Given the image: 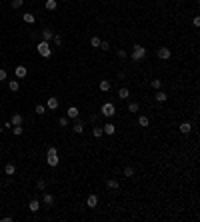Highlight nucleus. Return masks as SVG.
<instances>
[{"mask_svg": "<svg viewBox=\"0 0 200 222\" xmlns=\"http://www.w3.org/2000/svg\"><path fill=\"white\" fill-rule=\"evenodd\" d=\"M46 162H48V166H58V162H60V158H58V150L54 148V146H50L48 148V152H46Z\"/></svg>", "mask_w": 200, "mask_h": 222, "instance_id": "nucleus-1", "label": "nucleus"}, {"mask_svg": "<svg viewBox=\"0 0 200 222\" xmlns=\"http://www.w3.org/2000/svg\"><path fill=\"white\" fill-rule=\"evenodd\" d=\"M132 60L134 62H140V60H144V56H146V48L144 46H140V44H134L132 46Z\"/></svg>", "mask_w": 200, "mask_h": 222, "instance_id": "nucleus-2", "label": "nucleus"}, {"mask_svg": "<svg viewBox=\"0 0 200 222\" xmlns=\"http://www.w3.org/2000/svg\"><path fill=\"white\" fill-rule=\"evenodd\" d=\"M100 114L106 116V118H112V116L116 114V106L112 104V102H104V104L100 106Z\"/></svg>", "mask_w": 200, "mask_h": 222, "instance_id": "nucleus-3", "label": "nucleus"}, {"mask_svg": "<svg viewBox=\"0 0 200 222\" xmlns=\"http://www.w3.org/2000/svg\"><path fill=\"white\" fill-rule=\"evenodd\" d=\"M36 50H38V54L42 58H50L52 56V48H50V44H48V42H38V46H36Z\"/></svg>", "mask_w": 200, "mask_h": 222, "instance_id": "nucleus-4", "label": "nucleus"}, {"mask_svg": "<svg viewBox=\"0 0 200 222\" xmlns=\"http://www.w3.org/2000/svg\"><path fill=\"white\" fill-rule=\"evenodd\" d=\"M156 54H158L160 60H168V58L172 56V50H170V48H166V46H162V48H158V52H156Z\"/></svg>", "mask_w": 200, "mask_h": 222, "instance_id": "nucleus-5", "label": "nucleus"}, {"mask_svg": "<svg viewBox=\"0 0 200 222\" xmlns=\"http://www.w3.org/2000/svg\"><path fill=\"white\" fill-rule=\"evenodd\" d=\"M86 206H88V208H96V206H98V196H96V194H90V196L86 198Z\"/></svg>", "mask_w": 200, "mask_h": 222, "instance_id": "nucleus-6", "label": "nucleus"}, {"mask_svg": "<svg viewBox=\"0 0 200 222\" xmlns=\"http://www.w3.org/2000/svg\"><path fill=\"white\" fill-rule=\"evenodd\" d=\"M28 210H30V212H38V210H40V200L38 198H32L28 202Z\"/></svg>", "mask_w": 200, "mask_h": 222, "instance_id": "nucleus-7", "label": "nucleus"}, {"mask_svg": "<svg viewBox=\"0 0 200 222\" xmlns=\"http://www.w3.org/2000/svg\"><path fill=\"white\" fill-rule=\"evenodd\" d=\"M102 132L110 136V134H114V132H116V126H114V124H112V122H106L104 126H102Z\"/></svg>", "mask_w": 200, "mask_h": 222, "instance_id": "nucleus-8", "label": "nucleus"}, {"mask_svg": "<svg viewBox=\"0 0 200 222\" xmlns=\"http://www.w3.org/2000/svg\"><path fill=\"white\" fill-rule=\"evenodd\" d=\"M14 74H16V78H26V74H28V68H26V66H16Z\"/></svg>", "mask_w": 200, "mask_h": 222, "instance_id": "nucleus-9", "label": "nucleus"}, {"mask_svg": "<svg viewBox=\"0 0 200 222\" xmlns=\"http://www.w3.org/2000/svg\"><path fill=\"white\" fill-rule=\"evenodd\" d=\"M106 186L110 188V190H118V188H120V182H118L116 178H108V180H106Z\"/></svg>", "mask_w": 200, "mask_h": 222, "instance_id": "nucleus-10", "label": "nucleus"}, {"mask_svg": "<svg viewBox=\"0 0 200 222\" xmlns=\"http://www.w3.org/2000/svg\"><path fill=\"white\" fill-rule=\"evenodd\" d=\"M78 114H80V112H78V108H76V106H70L68 110H66V116H68V118H72V120H76Z\"/></svg>", "mask_w": 200, "mask_h": 222, "instance_id": "nucleus-11", "label": "nucleus"}, {"mask_svg": "<svg viewBox=\"0 0 200 222\" xmlns=\"http://www.w3.org/2000/svg\"><path fill=\"white\" fill-rule=\"evenodd\" d=\"M46 106L50 108V110H56V108H58V98H56V96H50L48 102H46Z\"/></svg>", "mask_w": 200, "mask_h": 222, "instance_id": "nucleus-12", "label": "nucleus"}, {"mask_svg": "<svg viewBox=\"0 0 200 222\" xmlns=\"http://www.w3.org/2000/svg\"><path fill=\"white\" fill-rule=\"evenodd\" d=\"M52 36H54V32H52L50 28H44V30H42V40H44V42H50Z\"/></svg>", "mask_w": 200, "mask_h": 222, "instance_id": "nucleus-13", "label": "nucleus"}, {"mask_svg": "<svg viewBox=\"0 0 200 222\" xmlns=\"http://www.w3.org/2000/svg\"><path fill=\"white\" fill-rule=\"evenodd\" d=\"M4 172H6V176H14L16 174V166L12 164V162H8V164L4 166Z\"/></svg>", "mask_w": 200, "mask_h": 222, "instance_id": "nucleus-14", "label": "nucleus"}, {"mask_svg": "<svg viewBox=\"0 0 200 222\" xmlns=\"http://www.w3.org/2000/svg\"><path fill=\"white\" fill-rule=\"evenodd\" d=\"M178 130H180L182 134H190V130H192V124H190V122H182Z\"/></svg>", "mask_w": 200, "mask_h": 222, "instance_id": "nucleus-15", "label": "nucleus"}, {"mask_svg": "<svg viewBox=\"0 0 200 222\" xmlns=\"http://www.w3.org/2000/svg\"><path fill=\"white\" fill-rule=\"evenodd\" d=\"M22 20H24L26 24H34V22H36V16L30 14V12H26V14H22Z\"/></svg>", "mask_w": 200, "mask_h": 222, "instance_id": "nucleus-16", "label": "nucleus"}, {"mask_svg": "<svg viewBox=\"0 0 200 222\" xmlns=\"http://www.w3.org/2000/svg\"><path fill=\"white\" fill-rule=\"evenodd\" d=\"M10 124H12V126H20V124H22V114H18V112H16V114H12V120H10Z\"/></svg>", "mask_w": 200, "mask_h": 222, "instance_id": "nucleus-17", "label": "nucleus"}, {"mask_svg": "<svg viewBox=\"0 0 200 222\" xmlns=\"http://www.w3.org/2000/svg\"><path fill=\"white\" fill-rule=\"evenodd\" d=\"M148 124H150V118H148V116H144V114H140V116H138V126L146 128Z\"/></svg>", "mask_w": 200, "mask_h": 222, "instance_id": "nucleus-18", "label": "nucleus"}, {"mask_svg": "<svg viewBox=\"0 0 200 222\" xmlns=\"http://www.w3.org/2000/svg\"><path fill=\"white\" fill-rule=\"evenodd\" d=\"M74 132H76V134H82L84 132V122L78 120V118H76V122H74Z\"/></svg>", "mask_w": 200, "mask_h": 222, "instance_id": "nucleus-19", "label": "nucleus"}, {"mask_svg": "<svg viewBox=\"0 0 200 222\" xmlns=\"http://www.w3.org/2000/svg\"><path fill=\"white\" fill-rule=\"evenodd\" d=\"M42 202H44L46 206H52V204H54V196H52V194H48V192H44V196H42Z\"/></svg>", "mask_w": 200, "mask_h": 222, "instance_id": "nucleus-20", "label": "nucleus"}, {"mask_svg": "<svg viewBox=\"0 0 200 222\" xmlns=\"http://www.w3.org/2000/svg\"><path fill=\"white\" fill-rule=\"evenodd\" d=\"M166 100H168V94L162 90H156V102H166Z\"/></svg>", "mask_w": 200, "mask_h": 222, "instance_id": "nucleus-21", "label": "nucleus"}, {"mask_svg": "<svg viewBox=\"0 0 200 222\" xmlns=\"http://www.w3.org/2000/svg\"><path fill=\"white\" fill-rule=\"evenodd\" d=\"M8 88H10V92H18L20 90V82H18V80H10Z\"/></svg>", "mask_w": 200, "mask_h": 222, "instance_id": "nucleus-22", "label": "nucleus"}, {"mask_svg": "<svg viewBox=\"0 0 200 222\" xmlns=\"http://www.w3.org/2000/svg\"><path fill=\"white\" fill-rule=\"evenodd\" d=\"M128 96H130V90H128V88H120V90H118V98H120V100H126Z\"/></svg>", "mask_w": 200, "mask_h": 222, "instance_id": "nucleus-23", "label": "nucleus"}, {"mask_svg": "<svg viewBox=\"0 0 200 222\" xmlns=\"http://www.w3.org/2000/svg\"><path fill=\"white\" fill-rule=\"evenodd\" d=\"M56 6H58L56 0H46V2H44V8L46 10H56Z\"/></svg>", "mask_w": 200, "mask_h": 222, "instance_id": "nucleus-24", "label": "nucleus"}, {"mask_svg": "<svg viewBox=\"0 0 200 222\" xmlns=\"http://www.w3.org/2000/svg\"><path fill=\"white\" fill-rule=\"evenodd\" d=\"M110 88H112V84L108 82V80H100V90L102 92H110Z\"/></svg>", "mask_w": 200, "mask_h": 222, "instance_id": "nucleus-25", "label": "nucleus"}, {"mask_svg": "<svg viewBox=\"0 0 200 222\" xmlns=\"http://www.w3.org/2000/svg\"><path fill=\"white\" fill-rule=\"evenodd\" d=\"M138 110H140L138 102H128V112H138Z\"/></svg>", "mask_w": 200, "mask_h": 222, "instance_id": "nucleus-26", "label": "nucleus"}, {"mask_svg": "<svg viewBox=\"0 0 200 222\" xmlns=\"http://www.w3.org/2000/svg\"><path fill=\"white\" fill-rule=\"evenodd\" d=\"M24 132V128H22V124H20V126H12V134L14 136H20V134Z\"/></svg>", "mask_w": 200, "mask_h": 222, "instance_id": "nucleus-27", "label": "nucleus"}, {"mask_svg": "<svg viewBox=\"0 0 200 222\" xmlns=\"http://www.w3.org/2000/svg\"><path fill=\"white\" fill-rule=\"evenodd\" d=\"M124 176H126V178L134 176V168H132V166H126V168H124Z\"/></svg>", "mask_w": 200, "mask_h": 222, "instance_id": "nucleus-28", "label": "nucleus"}, {"mask_svg": "<svg viewBox=\"0 0 200 222\" xmlns=\"http://www.w3.org/2000/svg\"><path fill=\"white\" fill-rule=\"evenodd\" d=\"M100 42H102V40L98 38V36H92V38H90V44H92L94 48H98V46H100Z\"/></svg>", "mask_w": 200, "mask_h": 222, "instance_id": "nucleus-29", "label": "nucleus"}, {"mask_svg": "<svg viewBox=\"0 0 200 222\" xmlns=\"http://www.w3.org/2000/svg\"><path fill=\"white\" fill-rule=\"evenodd\" d=\"M150 86H152V88H154V90H160V86H162V82H160V80H158V78H154V80H152V82H150Z\"/></svg>", "mask_w": 200, "mask_h": 222, "instance_id": "nucleus-30", "label": "nucleus"}, {"mask_svg": "<svg viewBox=\"0 0 200 222\" xmlns=\"http://www.w3.org/2000/svg\"><path fill=\"white\" fill-rule=\"evenodd\" d=\"M92 134H94L96 138H100L102 134H104V132H102V126H96V128H92Z\"/></svg>", "mask_w": 200, "mask_h": 222, "instance_id": "nucleus-31", "label": "nucleus"}, {"mask_svg": "<svg viewBox=\"0 0 200 222\" xmlns=\"http://www.w3.org/2000/svg\"><path fill=\"white\" fill-rule=\"evenodd\" d=\"M68 120H70L68 116H60L58 118V124H60V126H68Z\"/></svg>", "mask_w": 200, "mask_h": 222, "instance_id": "nucleus-32", "label": "nucleus"}, {"mask_svg": "<svg viewBox=\"0 0 200 222\" xmlns=\"http://www.w3.org/2000/svg\"><path fill=\"white\" fill-rule=\"evenodd\" d=\"M52 40H54V44H58V46L62 44V36H60V34H54V36H52Z\"/></svg>", "mask_w": 200, "mask_h": 222, "instance_id": "nucleus-33", "label": "nucleus"}, {"mask_svg": "<svg viewBox=\"0 0 200 222\" xmlns=\"http://www.w3.org/2000/svg\"><path fill=\"white\" fill-rule=\"evenodd\" d=\"M34 112H36V114H44V112H46V108L42 106V104H38V106L34 108Z\"/></svg>", "mask_w": 200, "mask_h": 222, "instance_id": "nucleus-34", "label": "nucleus"}, {"mask_svg": "<svg viewBox=\"0 0 200 222\" xmlns=\"http://www.w3.org/2000/svg\"><path fill=\"white\" fill-rule=\"evenodd\" d=\"M116 56H118V58H126V56H128V52L120 48V50H116Z\"/></svg>", "mask_w": 200, "mask_h": 222, "instance_id": "nucleus-35", "label": "nucleus"}, {"mask_svg": "<svg viewBox=\"0 0 200 222\" xmlns=\"http://www.w3.org/2000/svg\"><path fill=\"white\" fill-rule=\"evenodd\" d=\"M24 4V0H12V8H20Z\"/></svg>", "mask_w": 200, "mask_h": 222, "instance_id": "nucleus-36", "label": "nucleus"}, {"mask_svg": "<svg viewBox=\"0 0 200 222\" xmlns=\"http://www.w3.org/2000/svg\"><path fill=\"white\" fill-rule=\"evenodd\" d=\"M98 48H100V50H104V52H106L108 48H110V44H108V42H100V46H98Z\"/></svg>", "mask_w": 200, "mask_h": 222, "instance_id": "nucleus-37", "label": "nucleus"}, {"mask_svg": "<svg viewBox=\"0 0 200 222\" xmlns=\"http://www.w3.org/2000/svg\"><path fill=\"white\" fill-rule=\"evenodd\" d=\"M6 76H8V74H6V70H4V68H0V80H6Z\"/></svg>", "mask_w": 200, "mask_h": 222, "instance_id": "nucleus-38", "label": "nucleus"}, {"mask_svg": "<svg viewBox=\"0 0 200 222\" xmlns=\"http://www.w3.org/2000/svg\"><path fill=\"white\" fill-rule=\"evenodd\" d=\"M38 188H40V190H44V188H46V180H38Z\"/></svg>", "mask_w": 200, "mask_h": 222, "instance_id": "nucleus-39", "label": "nucleus"}, {"mask_svg": "<svg viewBox=\"0 0 200 222\" xmlns=\"http://www.w3.org/2000/svg\"><path fill=\"white\" fill-rule=\"evenodd\" d=\"M192 22H194V26H200V18H198V16H194V20H192Z\"/></svg>", "mask_w": 200, "mask_h": 222, "instance_id": "nucleus-40", "label": "nucleus"}, {"mask_svg": "<svg viewBox=\"0 0 200 222\" xmlns=\"http://www.w3.org/2000/svg\"><path fill=\"white\" fill-rule=\"evenodd\" d=\"M174 2H178V0H174Z\"/></svg>", "mask_w": 200, "mask_h": 222, "instance_id": "nucleus-41", "label": "nucleus"}]
</instances>
